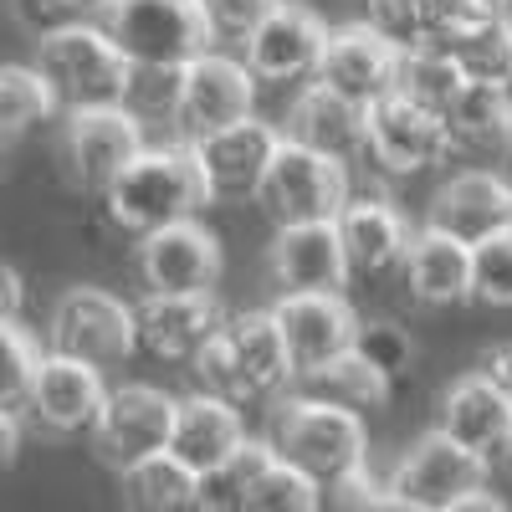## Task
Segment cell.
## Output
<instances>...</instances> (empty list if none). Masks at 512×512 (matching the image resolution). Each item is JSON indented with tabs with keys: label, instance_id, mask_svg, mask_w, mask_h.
Instances as JSON below:
<instances>
[{
	"label": "cell",
	"instance_id": "6da1fadb",
	"mask_svg": "<svg viewBox=\"0 0 512 512\" xmlns=\"http://www.w3.org/2000/svg\"><path fill=\"white\" fill-rule=\"evenodd\" d=\"M195 384L210 395H226L236 405L277 400L292 390V354L272 308H241L226 313L216 338L190 359Z\"/></svg>",
	"mask_w": 512,
	"mask_h": 512
},
{
	"label": "cell",
	"instance_id": "7a4b0ae2",
	"mask_svg": "<svg viewBox=\"0 0 512 512\" xmlns=\"http://www.w3.org/2000/svg\"><path fill=\"white\" fill-rule=\"evenodd\" d=\"M210 205V190L200 180V164L190 154L185 139L175 144H144L134 154V164L103 190V210L108 221L128 236H149L169 221L200 216Z\"/></svg>",
	"mask_w": 512,
	"mask_h": 512
},
{
	"label": "cell",
	"instance_id": "3957f363",
	"mask_svg": "<svg viewBox=\"0 0 512 512\" xmlns=\"http://www.w3.org/2000/svg\"><path fill=\"white\" fill-rule=\"evenodd\" d=\"M267 441L277 446L282 461H292L297 472H308L318 487L338 482L354 466H369V436L359 410H344L333 400H313L303 390L277 395L272 431Z\"/></svg>",
	"mask_w": 512,
	"mask_h": 512
},
{
	"label": "cell",
	"instance_id": "277c9868",
	"mask_svg": "<svg viewBox=\"0 0 512 512\" xmlns=\"http://www.w3.org/2000/svg\"><path fill=\"white\" fill-rule=\"evenodd\" d=\"M36 67L52 82V93L62 103V113L77 108H103V103H123L128 93V72L134 62L123 57V47L108 36L103 21H67L47 36H36Z\"/></svg>",
	"mask_w": 512,
	"mask_h": 512
},
{
	"label": "cell",
	"instance_id": "5b68a950",
	"mask_svg": "<svg viewBox=\"0 0 512 512\" xmlns=\"http://www.w3.org/2000/svg\"><path fill=\"white\" fill-rule=\"evenodd\" d=\"M354 195V175H349V159L323 154L313 144H297L282 134L262 190H256V210L277 226L292 221H338V210L349 205Z\"/></svg>",
	"mask_w": 512,
	"mask_h": 512
},
{
	"label": "cell",
	"instance_id": "8992f818",
	"mask_svg": "<svg viewBox=\"0 0 512 512\" xmlns=\"http://www.w3.org/2000/svg\"><path fill=\"white\" fill-rule=\"evenodd\" d=\"M98 21L108 26L128 62L185 67L205 47H216L205 0H103Z\"/></svg>",
	"mask_w": 512,
	"mask_h": 512
},
{
	"label": "cell",
	"instance_id": "52a82bcc",
	"mask_svg": "<svg viewBox=\"0 0 512 512\" xmlns=\"http://www.w3.org/2000/svg\"><path fill=\"white\" fill-rule=\"evenodd\" d=\"M487 472H492L487 456L466 451L446 431H431L400 451V461L384 477V497L405 512H456L477 487H487Z\"/></svg>",
	"mask_w": 512,
	"mask_h": 512
},
{
	"label": "cell",
	"instance_id": "ba28073f",
	"mask_svg": "<svg viewBox=\"0 0 512 512\" xmlns=\"http://www.w3.org/2000/svg\"><path fill=\"white\" fill-rule=\"evenodd\" d=\"M451 128L436 108H420L405 93H390L369 108L364 123V164H374L379 175H425V169H441L451 159Z\"/></svg>",
	"mask_w": 512,
	"mask_h": 512
},
{
	"label": "cell",
	"instance_id": "9c48e42d",
	"mask_svg": "<svg viewBox=\"0 0 512 512\" xmlns=\"http://www.w3.org/2000/svg\"><path fill=\"white\" fill-rule=\"evenodd\" d=\"M47 344L57 354L88 359L98 369H118L139 349V323L123 297H113L103 287H67L52 308Z\"/></svg>",
	"mask_w": 512,
	"mask_h": 512
},
{
	"label": "cell",
	"instance_id": "30bf717a",
	"mask_svg": "<svg viewBox=\"0 0 512 512\" xmlns=\"http://www.w3.org/2000/svg\"><path fill=\"white\" fill-rule=\"evenodd\" d=\"M277 144H282V128L277 118H262V113L190 139L210 205H256V190H262V175H267Z\"/></svg>",
	"mask_w": 512,
	"mask_h": 512
},
{
	"label": "cell",
	"instance_id": "8fae6325",
	"mask_svg": "<svg viewBox=\"0 0 512 512\" xmlns=\"http://www.w3.org/2000/svg\"><path fill=\"white\" fill-rule=\"evenodd\" d=\"M328 31L333 26L313 6H303V0H282V6L256 26L236 52L246 57V67L256 72L262 88H303V82H313L318 67H323Z\"/></svg>",
	"mask_w": 512,
	"mask_h": 512
},
{
	"label": "cell",
	"instance_id": "7c38bea8",
	"mask_svg": "<svg viewBox=\"0 0 512 512\" xmlns=\"http://www.w3.org/2000/svg\"><path fill=\"white\" fill-rule=\"evenodd\" d=\"M256 93L262 82L246 67L241 52H226L221 41L205 47L195 62H185V88H180V118H175V134L190 144L200 134H216L226 123H241L256 113Z\"/></svg>",
	"mask_w": 512,
	"mask_h": 512
},
{
	"label": "cell",
	"instance_id": "4fadbf2b",
	"mask_svg": "<svg viewBox=\"0 0 512 512\" xmlns=\"http://www.w3.org/2000/svg\"><path fill=\"white\" fill-rule=\"evenodd\" d=\"M149 144L144 123L128 113L123 103H103V108H77L67 113V128H62V164L77 190L88 195H103L134 154Z\"/></svg>",
	"mask_w": 512,
	"mask_h": 512
},
{
	"label": "cell",
	"instance_id": "5bb4252c",
	"mask_svg": "<svg viewBox=\"0 0 512 512\" xmlns=\"http://www.w3.org/2000/svg\"><path fill=\"white\" fill-rule=\"evenodd\" d=\"M175 410L180 400L164 395L159 384H118L103 400V415L93 425V446L108 466H134L144 456L169 451V436H175Z\"/></svg>",
	"mask_w": 512,
	"mask_h": 512
},
{
	"label": "cell",
	"instance_id": "9a60e30c",
	"mask_svg": "<svg viewBox=\"0 0 512 512\" xmlns=\"http://www.w3.org/2000/svg\"><path fill=\"white\" fill-rule=\"evenodd\" d=\"M272 313L282 323L287 354H292V379L333 364L359 338V313L344 292H282Z\"/></svg>",
	"mask_w": 512,
	"mask_h": 512
},
{
	"label": "cell",
	"instance_id": "2e32d148",
	"mask_svg": "<svg viewBox=\"0 0 512 512\" xmlns=\"http://www.w3.org/2000/svg\"><path fill=\"white\" fill-rule=\"evenodd\" d=\"M226 272L221 241L195 216L169 221L149 236H139V277L144 292H216Z\"/></svg>",
	"mask_w": 512,
	"mask_h": 512
},
{
	"label": "cell",
	"instance_id": "e0dca14e",
	"mask_svg": "<svg viewBox=\"0 0 512 512\" xmlns=\"http://www.w3.org/2000/svg\"><path fill=\"white\" fill-rule=\"evenodd\" d=\"M103 400H108V384H103L98 364L47 349V359L36 369V384H31L26 415L52 436H93Z\"/></svg>",
	"mask_w": 512,
	"mask_h": 512
},
{
	"label": "cell",
	"instance_id": "ac0fdd59",
	"mask_svg": "<svg viewBox=\"0 0 512 512\" xmlns=\"http://www.w3.org/2000/svg\"><path fill=\"white\" fill-rule=\"evenodd\" d=\"M318 82H328L333 93H344L359 108H374L379 98H390L400 88V47L384 41L369 21L333 26L323 67H318Z\"/></svg>",
	"mask_w": 512,
	"mask_h": 512
},
{
	"label": "cell",
	"instance_id": "d6986e66",
	"mask_svg": "<svg viewBox=\"0 0 512 512\" xmlns=\"http://www.w3.org/2000/svg\"><path fill=\"white\" fill-rule=\"evenodd\" d=\"M216 292H144L134 308L139 323V349L159 364H190L221 328Z\"/></svg>",
	"mask_w": 512,
	"mask_h": 512
},
{
	"label": "cell",
	"instance_id": "ffe728a7",
	"mask_svg": "<svg viewBox=\"0 0 512 512\" xmlns=\"http://www.w3.org/2000/svg\"><path fill=\"white\" fill-rule=\"evenodd\" d=\"M267 262H272V282L282 292H344L354 282L338 221L277 226V236L267 246Z\"/></svg>",
	"mask_w": 512,
	"mask_h": 512
},
{
	"label": "cell",
	"instance_id": "44dd1931",
	"mask_svg": "<svg viewBox=\"0 0 512 512\" xmlns=\"http://www.w3.org/2000/svg\"><path fill=\"white\" fill-rule=\"evenodd\" d=\"M425 226H441L461 241H482L502 226H512V175L502 169H456L441 180V190L431 195Z\"/></svg>",
	"mask_w": 512,
	"mask_h": 512
},
{
	"label": "cell",
	"instance_id": "7402d4cb",
	"mask_svg": "<svg viewBox=\"0 0 512 512\" xmlns=\"http://www.w3.org/2000/svg\"><path fill=\"white\" fill-rule=\"evenodd\" d=\"M338 236H344L354 277H400L415 226L390 195H349V205L338 210Z\"/></svg>",
	"mask_w": 512,
	"mask_h": 512
},
{
	"label": "cell",
	"instance_id": "603a6c76",
	"mask_svg": "<svg viewBox=\"0 0 512 512\" xmlns=\"http://www.w3.org/2000/svg\"><path fill=\"white\" fill-rule=\"evenodd\" d=\"M400 287L410 292L415 308L472 303V241H461L441 226H420L400 262Z\"/></svg>",
	"mask_w": 512,
	"mask_h": 512
},
{
	"label": "cell",
	"instance_id": "cb8c5ba5",
	"mask_svg": "<svg viewBox=\"0 0 512 512\" xmlns=\"http://www.w3.org/2000/svg\"><path fill=\"white\" fill-rule=\"evenodd\" d=\"M364 123H369V108L349 103L344 93H333L328 82H303L292 88V103L282 113V134L297 139V144H313L323 154H338V159H359L364 154Z\"/></svg>",
	"mask_w": 512,
	"mask_h": 512
},
{
	"label": "cell",
	"instance_id": "d4e9b609",
	"mask_svg": "<svg viewBox=\"0 0 512 512\" xmlns=\"http://www.w3.org/2000/svg\"><path fill=\"white\" fill-rule=\"evenodd\" d=\"M451 441H461L466 451L477 456H507L512 441V400L497 390V384L477 369V374H461L451 390L441 395V425Z\"/></svg>",
	"mask_w": 512,
	"mask_h": 512
},
{
	"label": "cell",
	"instance_id": "484cf974",
	"mask_svg": "<svg viewBox=\"0 0 512 512\" xmlns=\"http://www.w3.org/2000/svg\"><path fill=\"white\" fill-rule=\"evenodd\" d=\"M246 415L236 400L226 395H210V390H195L180 400L175 410V436H169V456H180L190 472H210V466H221L241 441H246Z\"/></svg>",
	"mask_w": 512,
	"mask_h": 512
},
{
	"label": "cell",
	"instance_id": "4316f807",
	"mask_svg": "<svg viewBox=\"0 0 512 512\" xmlns=\"http://www.w3.org/2000/svg\"><path fill=\"white\" fill-rule=\"evenodd\" d=\"M507 108L512 88H492V82H466L456 103L441 113L451 128V149L456 154H507Z\"/></svg>",
	"mask_w": 512,
	"mask_h": 512
},
{
	"label": "cell",
	"instance_id": "83f0119b",
	"mask_svg": "<svg viewBox=\"0 0 512 512\" xmlns=\"http://www.w3.org/2000/svg\"><path fill=\"white\" fill-rule=\"evenodd\" d=\"M277 461V446L267 436H246L221 466L195 477V507L200 512H246V492L256 487V477Z\"/></svg>",
	"mask_w": 512,
	"mask_h": 512
},
{
	"label": "cell",
	"instance_id": "f1b7e54d",
	"mask_svg": "<svg viewBox=\"0 0 512 512\" xmlns=\"http://www.w3.org/2000/svg\"><path fill=\"white\" fill-rule=\"evenodd\" d=\"M292 390H303L313 400H333V405H344V410H379L384 400H390V374H379L364 354H338L333 364L303 374V379H292Z\"/></svg>",
	"mask_w": 512,
	"mask_h": 512
},
{
	"label": "cell",
	"instance_id": "f546056e",
	"mask_svg": "<svg viewBox=\"0 0 512 512\" xmlns=\"http://www.w3.org/2000/svg\"><path fill=\"white\" fill-rule=\"evenodd\" d=\"M466 82H472V77H466L461 62L451 57L446 36H431V41H420V47L400 52V88H395V93L415 98L420 108L446 113V108L456 103V93L466 88Z\"/></svg>",
	"mask_w": 512,
	"mask_h": 512
},
{
	"label": "cell",
	"instance_id": "4dcf8cb0",
	"mask_svg": "<svg viewBox=\"0 0 512 512\" xmlns=\"http://www.w3.org/2000/svg\"><path fill=\"white\" fill-rule=\"evenodd\" d=\"M52 113H62L52 82L41 77V67H21V62H0V139L21 144L31 128L52 123Z\"/></svg>",
	"mask_w": 512,
	"mask_h": 512
},
{
	"label": "cell",
	"instance_id": "1f68e13d",
	"mask_svg": "<svg viewBox=\"0 0 512 512\" xmlns=\"http://www.w3.org/2000/svg\"><path fill=\"white\" fill-rule=\"evenodd\" d=\"M118 477H123V497L134 507H144V512H185V507H195V472L169 451L123 466Z\"/></svg>",
	"mask_w": 512,
	"mask_h": 512
},
{
	"label": "cell",
	"instance_id": "d6a6232c",
	"mask_svg": "<svg viewBox=\"0 0 512 512\" xmlns=\"http://www.w3.org/2000/svg\"><path fill=\"white\" fill-rule=\"evenodd\" d=\"M446 47L461 62L472 82H492V88H512V16L477 21L446 31Z\"/></svg>",
	"mask_w": 512,
	"mask_h": 512
},
{
	"label": "cell",
	"instance_id": "836d02e7",
	"mask_svg": "<svg viewBox=\"0 0 512 512\" xmlns=\"http://www.w3.org/2000/svg\"><path fill=\"white\" fill-rule=\"evenodd\" d=\"M180 88H185V67L134 62V72H128L123 108L134 113L144 128H149V123H169V128H175V118H180Z\"/></svg>",
	"mask_w": 512,
	"mask_h": 512
},
{
	"label": "cell",
	"instance_id": "e575fe53",
	"mask_svg": "<svg viewBox=\"0 0 512 512\" xmlns=\"http://www.w3.org/2000/svg\"><path fill=\"white\" fill-rule=\"evenodd\" d=\"M41 359H47V354H41V344H36V338H31L16 318L0 323V410H11V415L26 410Z\"/></svg>",
	"mask_w": 512,
	"mask_h": 512
},
{
	"label": "cell",
	"instance_id": "d590c367",
	"mask_svg": "<svg viewBox=\"0 0 512 512\" xmlns=\"http://www.w3.org/2000/svg\"><path fill=\"white\" fill-rule=\"evenodd\" d=\"M313 507H323V487L282 456L246 492V512H313Z\"/></svg>",
	"mask_w": 512,
	"mask_h": 512
},
{
	"label": "cell",
	"instance_id": "8d00e7d4",
	"mask_svg": "<svg viewBox=\"0 0 512 512\" xmlns=\"http://www.w3.org/2000/svg\"><path fill=\"white\" fill-rule=\"evenodd\" d=\"M364 21L395 41L400 52L420 47V41L441 36V21H436V0H364Z\"/></svg>",
	"mask_w": 512,
	"mask_h": 512
},
{
	"label": "cell",
	"instance_id": "74e56055",
	"mask_svg": "<svg viewBox=\"0 0 512 512\" xmlns=\"http://www.w3.org/2000/svg\"><path fill=\"white\" fill-rule=\"evenodd\" d=\"M472 303L512 308V226L472 241Z\"/></svg>",
	"mask_w": 512,
	"mask_h": 512
},
{
	"label": "cell",
	"instance_id": "f35d334b",
	"mask_svg": "<svg viewBox=\"0 0 512 512\" xmlns=\"http://www.w3.org/2000/svg\"><path fill=\"white\" fill-rule=\"evenodd\" d=\"M354 354H364L379 374L400 379V374L415 364V338H410L405 323H395V318H359Z\"/></svg>",
	"mask_w": 512,
	"mask_h": 512
},
{
	"label": "cell",
	"instance_id": "ab89813d",
	"mask_svg": "<svg viewBox=\"0 0 512 512\" xmlns=\"http://www.w3.org/2000/svg\"><path fill=\"white\" fill-rule=\"evenodd\" d=\"M277 6H282V0H205V16H210V31H216V41H231V47H241V41L262 26Z\"/></svg>",
	"mask_w": 512,
	"mask_h": 512
},
{
	"label": "cell",
	"instance_id": "60d3db41",
	"mask_svg": "<svg viewBox=\"0 0 512 512\" xmlns=\"http://www.w3.org/2000/svg\"><path fill=\"white\" fill-rule=\"evenodd\" d=\"M323 507H338V512H349V507L379 512V507H390V497H384V482L369 472V466H354V472H344L338 482L323 487Z\"/></svg>",
	"mask_w": 512,
	"mask_h": 512
},
{
	"label": "cell",
	"instance_id": "b9f144b4",
	"mask_svg": "<svg viewBox=\"0 0 512 512\" xmlns=\"http://www.w3.org/2000/svg\"><path fill=\"white\" fill-rule=\"evenodd\" d=\"M82 11H88L82 0H21V16L36 36H47V31L67 26V21H82Z\"/></svg>",
	"mask_w": 512,
	"mask_h": 512
},
{
	"label": "cell",
	"instance_id": "7bdbcfd3",
	"mask_svg": "<svg viewBox=\"0 0 512 512\" xmlns=\"http://www.w3.org/2000/svg\"><path fill=\"white\" fill-rule=\"evenodd\" d=\"M21 303H26V287H21V272L0 262V323L6 318H21Z\"/></svg>",
	"mask_w": 512,
	"mask_h": 512
},
{
	"label": "cell",
	"instance_id": "ee69618b",
	"mask_svg": "<svg viewBox=\"0 0 512 512\" xmlns=\"http://www.w3.org/2000/svg\"><path fill=\"white\" fill-rule=\"evenodd\" d=\"M482 374L497 384V390L512 400V344H502V349H492L487 359H482Z\"/></svg>",
	"mask_w": 512,
	"mask_h": 512
},
{
	"label": "cell",
	"instance_id": "f6af8a7d",
	"mask_svg": "<svg viewBox=\"0 0 512 512\" xmlns=\"http://www.w3.org/2000/svg\"><path fill=\"white\" fill-rule=\"evenodd\" d=\"M16 441H21V431H16V415H11V410H0V466H6V461L16 456Z\"/></svg>",
	"mask_w": 512,
	"mask_h": 512
},
{
	"label": "cell",
	"instance_id": "bcb514c9",
	"mask_svg": "<svg viewBox=\"0 0 512 512\" xmlns=\"http://www.w3.org/2000/svg\"><path fill=\"white\" fill-rule=\"evenodd\" d=\"M6 164H11V144L0 139V180H6Z\"/></svg>",
	"mask_w": 512,
	"mask_h": 512
},
{
	"label": "cell",
	"instance_id": "7dc6e473",
	"mask_svg": "<svg viewBox=\"0 0 512 512\" xmlns=\"http://www.w3.org/2000/svg\"><path fill=\"white\" fill-rule=\"evenodd\" d=\"M507 164H512V108H507Z\"/></svg>",
	"mask_w": 512,
	"mask_h": 512
},
{
	"label": "cell",
	"instance_id": "c3c4849f",
	"mask_svg": "<svg viewBox=\"0 0 512 512\" xmlns=\"http://www.w3.org/2000/svg\"><path fill=\"white\" fill-rule=\"evenodd\" d=\"M82 6H88V11H98V6H103V0H82Z\"/></svg>",
	"mask_w": 512,
	"mask_h": 512
},
{
	"label": "cell",
	"instance_id": "681fc988",
	"mask_svg": "<svg viewBox=\"0 0 512 512\" xmlns=\"http://www.w3.org/2000/svg\"><path fill=\"white\" fill-rule=\"evenodd\" d=\"M507 461H512V441H507Z\"/></svg>",
	"mask_w": 512,
	"mask_h": 512
},
{
	"label": "cell",
	"instance_id": "f907efd6",
	"mask_svg": "<svg viewBox=\"0 0 512 512\" xmlns=\"http://www.w3.org/2000/svg\"><path fill=\"white\" fill-rule=\"evenodd\" d=\"M507 11H512V0H507Z\"/></svg>",
	"mask_w": 512,
	"mask_h": 512
}]
</instances>
